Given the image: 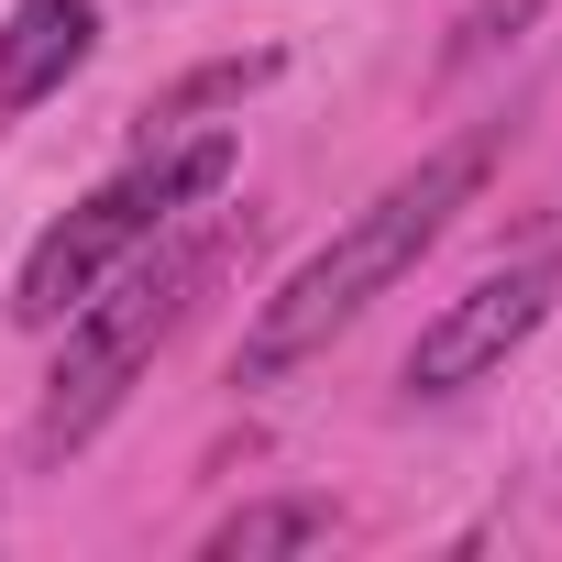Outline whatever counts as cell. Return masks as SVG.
Listing matches in <instances>:
<instances>
[{"mask_svg":"<svg viewBox=\"0 0 562 562\" xmlns=\"http://www.w3.org/2000/svg\"><path fill=\"white\" fill-rule=\"evenodd\" d=\"M485 155H496V133H463V144H441V155H419L386 199H364L299 276H288V288H276L265 310H254V331H243V375L265 386V375H288L299 353H321L342 321H364L386 288H397V276L452 232V210L485 188Z\"/></svg>","mask_w":562,"mask_h":562,"instance_id":"cell-1","label":"cell"},{"mask_svg":"<svg viewBox=\"0 0 562 562\" xmlns=\"http://www.w3.org/2000/svg\"><path fill=\"white\" fill-rule=\"evenodd\" d=\"M210 265H221V232H188V243H166L155 265L122 254V288L67 310V353H56L45 408H34V441H45V452H78V441L122 408V386L155 364V342H166V331L188 321V299L210 288Z\"/></svg>","mask_w":562,"mask_h":562,"instance_id":"cell-2","label":"cell"},{"mask_svg":"<svg viewBox=\"0 0 562 562\" xmlns=\"http://www.w3.org/2000/svg\"><path fill=\"white\" fill-rule=\"evenodd\" d=\"M265 78H276V56H221V67H199V78H177V89H166V122L221 111V100H243V89H265Z\"/></svg>","mask_w":562,"mask_h":562,"instance_id":"cell-8","label":"cell"},{"mask_svg":"<svg viewBox=\"0 0 562 562\" xmlns=\"http://www.w3.org/2000/svg\"><path fill=\"white\" fill-rule=\"evenodd\" d=\"M100 45V0H23L12 23H0V111H34L56 100Z\"/></svg>","mask_w":562,"mask_h":562,"instance_id":"cell-5","label":"cell"},{"mask_svg":"<svg viewBox=\"0 0 562 562\" xmlns=\"http://www.w3.org/2000/svg\"><path fill=\"white\" fill-rule=\"evenodd\" d=\"M232 177V133H199V144H177V155H155V166H133V177H111V188H89L34 254H23V288H12V321L23 331H56L100 276H122V254H144L177 210H199L210 188Z\"/></svg>","mask_w":562,"mask_h":562,"instance_id":"cell-3","label":"cell"},{"mask_svg":"<svg viewBox=\"0 0 562 562\" xmlns=\"http://www.w3.org/2000/svg\"><path fill=\"white\" fill-rule=\"evenodd\" d=\"M331 540V507L321 496H265V507H232L199 551L210 562H276V551H321Z\"/></svg>","mask_w":562,"mask_h":562,"instance_id":"cell-6","label":"cell"},{"mask_svg":"<svg viewBox=\"0 0 562 562\" xmlns=\"http://www.w3.org/2000/svg\"><path fill=\"white\" fill-rule=\"evenodd\" d=\"M540 12H551V0H474V12L452 23V45H441V67H485V56H496L507 34H529Z\"/></svg>","mask_w":562,"mask_h":562,"instance_id":"cell-7","label":"cell"},{"mask_svg":"<svg viewBox=\"0 0 562 562\" xmlns=\"http://www.w3.org/2000/svg\"><path fill=\"white\" fill-rule=\"evenodd\" d=\"M551 299H562V254H529V265L485 276V288H463V299L408 342V386H419V397H463V386H485V375L551 321Z\"/></svg>","mask_w":562,"mask_h":562,"instance_id":"cell-4","label":"cell"}]
</instances>
